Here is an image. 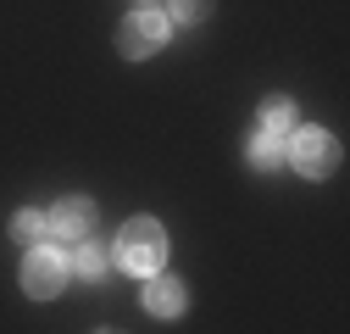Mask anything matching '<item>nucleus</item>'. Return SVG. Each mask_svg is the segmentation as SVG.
<instances>
[{
  "mask_svg": "<svg viewBox=\"0 0 350 334\" xmlns=\"http://www.w3.org/2000/svg\"><path fill=\"white\" fill-rule=\"evenodd\" d=\"M289 123H295V106H289L284 95H267V101H261V129H267V134H289Z\"/></svg>",
  "mask_w": 350,
  "mask_h": 334,
  "instance_id": "nucleus-10",
  "label": "nucleus"
},
{
  "mask_svg": "<svg viewBox=\"0 0 350 334\" xmlns=\"http://www.w3.org/2000/svg\"><path fill=\"white\" fill-rule=\"evenodd\" d=\"M167 34H172L167 12H156V6H134V12L117 23V51H122L128 62H145V56H156V51L167 45Z\"/></svg>",
  "mask_w": 350,
  "mask_h": 334,
  "instance_id": "nucleus-2",
  "label": "nucleus"
},
{
  "mask_svg": "<svg viewBox=\"0 0 350 334\" xmlns=\"http://www.w3.org/2000/svg\"><path fill=\"white\" fill-rule=\"evenodd\" d=\"M111 257H117L122 273H134V279L161 273V262H167V229H161L156 218H128V223L117 229Z\"/></svg>",
  "mask_w": 350,
  "mask_h": 334,
  "instance_id": "nucleus-1",
  "label": "nucleus"
},
{
  "mask_svg": "<svg viewBox=\"0 0 350 334\" xmlns=\"http://www.w3.org/2000/svg\"><path fill=\"white\" fill-rule=\"evenodd\" d=\"M67 257L56 245H28V257H23V296L33 301H56L62 290H67Z\"/></svg>",
  "mask_w": 350,
  "mask_h": 334,
  "instance_id": "nucleus-4",
  "label": "nucleus"
},
{
  "mask_svg": "<svg viewBox=\"0 0 350 334\" xmlns=\"http://www.w3.org/2000/svg\"><path fill=\"white\" fill-rule=\"evenodd\" d=\"M139 6H150V0H139Z\"/></svg>",
  "mask_w": 350,
  "mask_h": 334,
  "instance_id": "nucleus-13",
  "label": "nucleus"
},
{
  "mask_svg": "<svg viewBox=\"0 0 350 334\" xmlns=\"http://www.w3.org/2000/svg\"><path fill=\"white\" fill-rule=\"evenodd\" d=\"M106 262H111V250L100 245V240H78V250H72V257H67V273L72 279H106Z\"/></svg>",
  "mask_w": 350,
  "mask_h": 334,
  "instance_id": "nucleus-7",
  "label": "nucleus"
},
{
  "mask_svg": "<svg viewBox=\"0 0 350 334\" xmlns=\"http://www.w3.org/2000/svg\"><path fill=\"white\" fill-rule=\"evenodd\" d=\"M245 156H250V167H278V162H284V134L256 129V134H250V145H245Z\"/></svg>",
  "mask_w": 350,
  "mask_h": 334,
  "instance_id": "nucleus-8",
  "label": "nucleus"
},
{
  "mask_svg": "<svg viewBox=\"0 0 350 334\" xmlns=\"http://www.w3.org/2000/svg\"><path fill=\"white\" fill-rule=\"evenodd\" d=\"M95 201H83V195H67V201H56L51 212H45V223H51V240H67V245H78V240H90L95 234Z\"/></svg>",
  "mask_w": 350,
  "mask_h": 334,
  "instance_id": "nucleus-5",
  "label": "nucleus"
},
{
  "mask_svg": "<svg viewBox=\"0 0 350 334\" xmlns=\"http://www.w3.org/2000/svg\"><path fill=\"white\" fill-rule=\"evenodd\" d=\"M284 156H289L295 173H306V179H328L334 167H339V140H334L328 129H295L289 145H284Z\"/></svg>",
  "mask_w": 350,
  "mask_h": 334,
  "instance_id": "nucleus-3",
  "label": "nucleus"
},
{
  "mask_svg": "<svg viewBox=\"0 0 350 334\" xmlns=\"http://www.w3.org/2000/svg\"><path fill=\"white\" fill-rule=\"evenodd\" d=\"M12 240H17V245H45V240H51L45 212H33V206H28V212H17V218H12Z\"/></svg>",
  "mask_w": 350,
  "mask_h": 334,
  "instance_id": "nucleus-9",
  "label": "nucleus"
},
{
  "mask_svg": "<svg viewBox=\"0 0 350 334\" xmlns=\"http://www.w3.org/2000/svg\"><path fill=\"white\" fill-rule=\"evenodd\" d=\"M145 307H150V318H178V312L189 307V290H184V279H172V273H150Z\"/></svg>",
  "mask_w": 350,
  "mask_h": 334,
  "instance_id": "nucleus-6",
  "label": "nucleus"
},
{
  "mask_svg": "<svg viewBox=\"0 0 350 334\" xmlns=\"http://www.w3.org/2000/svg\"><path fill=\"white\" fill-rule=\"evenodd\" d=\"M95 334H122V329H95Z\"/></svg>",
  "mask_w": 350,
  "mask_h": 334,
  "instance_id": "nucleus-12",
  "label": "nucleus"
},
{
  "mask_svg": "<svg viewBox=\"0 0 350 334\" xmlns=\"http://www.w3.org/2000/svg\"><path fill=\"white\" fill-rule=\"evenodd\" d=\"M206 12H211V0H167V23H184V28L200 23Z\"/></svg>",
  "mask_w": 350,
  "mask_h": 334,
  "instance_id": "nucleus-11",
  "label": "nucleus"
}]
</instances>
